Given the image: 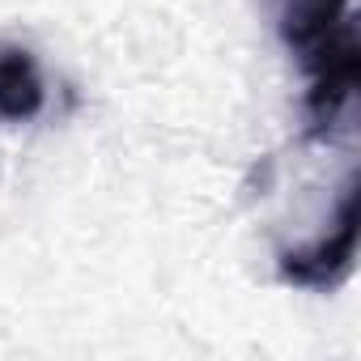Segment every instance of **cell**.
Listing matches in <instances>:
<instances>
[{
    "mask_svg": "<svg viewBox=\"0 0 361 361\" xmlns=\"http://www.w3.org/2000/svg\"><path fill=\"white\" fill-rule=\"evenodd\" d=\"M285 51L306 73V136L331 140L361 85V43L353 0H264Z\"/></svg>",
    "mask_w": 361,
    "mask_h": 361,
    "instance_id": "cell-1",
    "label": "cell"
},
{
    "mask_svg": "<svg viewBox=\"0 0 361 361\" xmlns=\"http://www.w3.org/2000/svg\"><path fill=\"white\" fill-rule=\"evenodd\" d=\"M357 226H361V183H357V170H348L340 183V196L331 204V221L319 234L276 251L281 281L298 289H336L353 272Z\"/></svg>",
    "mask_w": 361,
    "mask_h": 361,
    "instance_id": "cell-2",
    "label": "cell"
},
{
    "mask_svg": "<svg viewBox=\"0 0 361 361\" xmlns=\"http://www.w3.org/2000/svg\"><path fill=\"white\" fill-rule=\"evenodd\" d=\"M47 90L35 56L26 47H0V119L26 123L43 111Z\"/></svg>",
    "mask_w": 361,
    "mask_h": 361,
    "instance_id": "cell-3",
    "label": "cell"
}]
</instances>
